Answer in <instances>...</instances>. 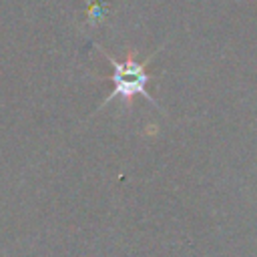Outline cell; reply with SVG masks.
<instances>
[{"mask_svg":"<svg viewBox=\"0 0 257 257\" xmlns=\"http://www.w3.org/2000/svg\"><path fill=\"white\" fill-rule=\"evenodd\" d=\"M114 68V92L120 94L124 100H131L135 94H145V84L149 80V74L145 72V66L135 62L133 58H126V62H112Z\"/></svg>","mask_w":257,"mask_h":257,"instance_id":"cell-1","label":"cell"}]
</instances>
